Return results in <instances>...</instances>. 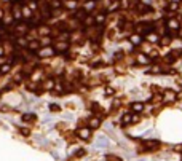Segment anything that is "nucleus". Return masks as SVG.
Here are the masks:
<instances>
[{"label":"nucleus","mask_w":182,"mask_h":161,"mask_svg":"<svg viewBox=\"0 0 182 161\" xmlns=\"http://www.w3.org/2000/svg\"><path fill=\"white\" fill-rule=\"evenodd\" d=\"M35 54L40 57V59H48V57L56 56V50H55V46H53V45H48V46H42Z\"/></svg>","instance_id":"obj_1"},{"label":"nucleus","mask_w":182,"mask_h":161,"mask_svg":"<svg viewBox=\"0 0 182 161\" xmlns=\"http://www.w3.org/2000/svg\"><path fill=\"white\" fill-rule=\"evenodd\" d=\"M11 15H13V18H15L16 22L22 19V10H21V6H19V3H13L11 5Z\"/></svg>","instance_id":"obj_2"},{"label":"nucleus","mask_w":182,"mask_h":161,"mask_svg":"<svg viewBox=\"0 0 182 161\" xmlns=\"http://www.w3.org/2000/svg\"><path fill=\"white\" fill-rule=\"evenodd\" d=\"M42 48V43H40V40H37V38H34V40H29V43H27V50L30 51V53H37V51Z\"/></svg>","instance_id":"obj_3"},{"label":"nucleus","mask_w":182,"mask_h":161,"mask_svg":"<svg viewBox=\"0 0 182 161\" xmlns=\"http://www.w3.org/2000/svg\"><path fill=\"white\" fill-rule=\"evenodd\" d=\"M77 136H78L80 139H83V140H88L91 137V128H90V126H86V128H80L78 131H77Z\"/></svg>","instance_id":"obj_4"},{"label":"nucleus","mask_w":182,"mask_h":161,"mask_svg":"<svg viewBox=\"0 0 182 161\" xmlns=\"http://www.w3.org/2000/svg\"><path fill=\"white\" fill-rule=\"evenodd\" d=\"M53 46H55L56 53H66V51L69 50V42H67V40H64V42H56Z\"/></svg>","instance_id":"obj_5"},{"label":"nucleus","mask_w":182,"mask_h":161,"mask_svg":"<svg viewBox=\"0 0 182 161\" xmlns=\"http://www.w3.org/2000/svg\"><path fill=\"white\" fill-rule=\"evenodd\" d=\"M15 43H16V46H18V48H27L29 38L26 35H18V37H16V40H15Z\"/></svg>","instance_id":"obj_6"},{"label":"nucleus","mask_w":182,"mask_h":161,"mask_svg":"<svg viewBox=\"0 0 182 161\" xmlns=\"http://www.w3.org/2000/svg\"><path fill=\"white\" fill-rule=\"evenodd\" d=\"M15 32L18 34V35H27V32H29V26H26V24L22 26V24L18 21V24L15 26Z\"/></svg>","instance_id":"obj_7"},{"label":"nucleus","mask_w":182,"mask_h":161,"mask_svg":"<svg viewBox=\"0 0 182 161\" xmlns=\"http://www.w3.org/2000/svg\"><path fill=\"white\" fill-rule=\"evenodd\" d=\"M150 57L149 56H147V54H137V57H136V62L137 64H142V66H144V64H150Z\"/></svg>","instance_id":"obj_8"},{"label":"nucleus","mask_w":182,"mask_h":161,"mask_svg":"<svg viewBox=\"0 0 182 161\" xmlns=\"http://www.w3.org/2000/svg\"><path fill=\"white\" fill-rule=\"evenodd\" d=\"M55 86H56V81L53 80V78H46V80L43 81V88H45V90L53 91V90H55Z\"/></svg>","instance_id":"obj_9"},{"label":"nucleus","mask_w":182,"mask_h":161,"mask_svg":"<svg viewBox=\"0 0 182 161\" xmlns=\"http://www.w3.org/2000/svg\"><path fill=\"white\" fill-rule=\"evenodd\" d=\"M21 10H22V18H24V19H32V13L34 11L29 8L27 5H22Z\"/></svg>","instance_id":"obj_10"},{"label":"nucleus","mask_w":182,"mask_h":161,"mask_svg":"<svg viewBox=\"0 0 182 161\" xmlns=\"http://www.w3.org/2000/svg\"><path fill=\"white\" fill-rule=\"evenodd\" d=\"M88 126H90L91 129L99 128V126H101V120L97 118V116H93V118H90V120H88Z\"/></svg>","instance_id":"obj_11"},{"label":"nucleus","mask_w":182,"mask_h":161,"mask_svg":"<svg viewBox=\"0 0 182 161\" xmlns=\"http://www.w3.org/2000/svg\"><path fill=\"white\" fill-rule=\"evenodd\" d=\"M144 145H146V150H155V148L160 147V142H158V140H147Z\"/></svg>","instance_id":"obj_12"},{"label":"nucleus","mask_w":182,"mask_h":161,"mask_svg":"<svg viewBox=\"0 0 182 161\" xmlns=\"http://www.w3.org/2000/svg\"><path fill=\"white\" fill-rule=\"evenodd\" d=\"M130 42H131V45L137 46V45H141V42H142V37H141L139 34H133V35L130 37Z\"/></svg>","instance_id":"obj_13"},{"label":"nucleus","mask_w":182,"mask_h":161,"mask_svg":"<svg viewBox=\"0 0 182 161\" xmlns=\"http://www.w3.org/2000/svg\"><path fill=\"white\" fill-rule=\"evenodd\" d=\"M166 24H168V27H169V29H173V30H179V21H177V19L169 18Z\"/></svg>","instance_id":"obj_14"},{"label":"nucleus","mask_w":182,"mask_h":161,"mask_svg":"<svg viewBox=\"0 0 182 161\" xmlns=\"http://www.w3.org/2000/svg\"><path fill=\"white\" fill-rule=\"evenodd\" d=\"M131 110H133L134 113H141V112L144 110V104L142 102H134V104L131 105Z\"/></svg>","instance_id":"obj_15"},{"label":"nucleus","mask_w":182,"mask_h":161,"mask_svg":"<svg viewBox=\"0 0 182 161\" xmlns=\"http://www.w3.org/2000/svg\"><path fill=\"white\" fill-rule=\"evenodd\" d=\"M134 121H137V116H133L131 113L123 115V125H130V123H134Z\"/></svg>","instance_id":"obj_16"},{"label":"nucleus","mask_w":182,"mask_h":161,"mask_svg":"<svg viewBox=\"0 0 182 161\" xmlns=\"http://www.w3.org/2000/svg\"><path fill=\"white\" fill-rule=\"evenodd\" d=\"M176 99H177V96H176V92H174V91H166V92H164V101L174 102Z\"/></svg>","instance_id":"obj_17"},{"label":"nucleus","mask_w":182,"mask_h":161,"mask_svg":"<svg viewBox=\"0 0 182 161\" xmlns=\"http://www.w3.org/2000/svg\"><path fill=\"white\" fill-rule=\"evenodd\" d=\"M64 6H66L67 10H77V0H66L64 2Z\"/></svg>","instance_id":"obj_18"},{"label":"nucleus","mask_w":182,"mask_h":161,"mask_svg":"<svg viewBox=\"0 0 182 161\" xmlns=\"http://www.w3.org/2000/svg\"><path fill=\"white\" fill-rule=\"evenodd\" d=\"M10 70H11V62H5V64H2V66H0V75L8 74Z\"/></svg>","instance_id":"obj_19"},{"label":"nucleus","mask_w":182,"mask_h":161,"mask_svg":"<svg viewBox=\"0 0 182 161\" xmlns=\"http://www.w3.org/2000/svg\"><path fill=\"white\" fill-rule=\"evenodd\" d=\"M104 21H106V15H104V13L94 16V24H104Z\"/></svg>","instance_id":"obj_20"},{"label":"nucleus","mask_w":182,"mask_h":161,"mask_svg":"<svg viewBox=\"0 0 182 161\" xmlns=\"http://www.w3.org/2000/svg\"><path fill=\"white\" fill-rule=\"evenodd\" d=\"M93 8H94V0H90V2H86L85 6H83V10H85V11H91Z\"/></svg>","instance_id":"obj_21"},{"label":"nucleus","mask_w":182,"mask_h":161,"mask_svg":"<svg viewBox=\"0 0 182 161\" xmlns=\"http://www.w3.org/2000/svg\"><path fill=\"white\" fill-rule=\"evenodd\" d=\"M50 27H46V26H42L40 27V35H43V37H46V35H50Z\"/></svg>","instance_id":"obj_22"},{"label":"nucleus","mask_w":182,"mask_h":161,"mask_svg":"<svg viewBox=\"0 0 182 161\" xmlns=\"http://www.w3.org/2000/svg\"><path fill=\"white\" fill-rule=\"evenodd\" d=\"M27 6L30 10H32V11H35V10H38V3L35 2V0H30V2L27 3Z\"/></svg>","instance_id":"obj_23"},{"label":"nucleus","mask_w":182,"mask_h":161,"mask_svg":"<svg viewBox=\"0 0 182 161\" xmlns=\"http://www.w3.org/2000/svg\"><path fill=\"white\" fill-rule=\"evenodd\" d=\"M40 43H42V46H48L51 45V38H48V35H46L45 38H40Z\"/></svg>","instance_id":"obj_24"},{"label":"nucleus","mask_w":182,"mask_h":161,"mask_svg":"<svg viewBox=\"0 0 182 161\" xmlns=\"http://www.w3.org/2000/svg\"><path fill=\"white\" fill-rule=\"evenodd\" d=\"M83 24H85V26H91V24H94V18H93V16H86V18L83 19Z\"/></svg>","instance_id":"obj_25"},{"label":"nucleus","mask_w":182,"mask_h":161,"mask_svg":"<svg viewBox=\"0 0 182 161\" xmlns=\"http://www.w3.org/2000/svg\"><path fill=\"white\" fill-rule=\"evenodd\" d=\"M169 40H171V37H169V35L164 37V38H161V45H169Z\"/></svg>","instance_id":"obj_26"},{"label":"nucleus","mask_w":182,"mask_h":161,"mask_svg":"<svg viewBox=\"0 0 182 161\" xmlns=\"http://www.w3.org/2000/svg\"><path fill=\"white\" fill-rule=\"evenodd\" d=\"M176 61V56L174 54H168V62H174Z\"/></svg>","instance_id":"obj_27"},{"label":"nucleus","mask_w":182,"mask_h":161,"mask_svg":"<svg viewBox=\"0 0 182 161\" xmlns=\"http://www.w3.org/2000/svg\"><path fill=\"white\" fill-rule=\"evenodd\" d=\"M168 8H169V10H177V3H169Z\"/></svg>","instance_id":"obj_28"},{"label":"nucleus","mask_w":182,"mask_h":161,"mask_svg":"<svg viewBox=\"0 0 182 161\" xmlns=\"http://www.w3.org/2000/svg\"><path fill=\"white\" fill-rule=\"evenodd\" d=\"M106 92H107V96H112L113 90H112V88H107V90H106Z\"/></svg>","instance_id":"obj_29"},{"label":"nucleus","mask_w":182,"mask_h":161,"mask_svg":"<svg viewBox=\"0 0 182 161\" xmlns=\"http://www.w3.org/2000/svg\"><path fill=\"white\" fill-rule=\"evenodd\" d=\"M2 56H5V50H3V46L0 45V57H2Z\"/></svg>","instance_id":"obj_30"},{"label":"nucleus","mask_w":182,"mask_h":161,"mask_svg":"<svg viewBox=\"0 0 182 161\" xmlns=\"http://www.w3.org/2000/svg\"><path fill=\"white\" fill-rule=\"evenodd\" d=\"M64 2H66V0H64Z\"/></svg>","instance_id":"obj_31"}]
</instances>
